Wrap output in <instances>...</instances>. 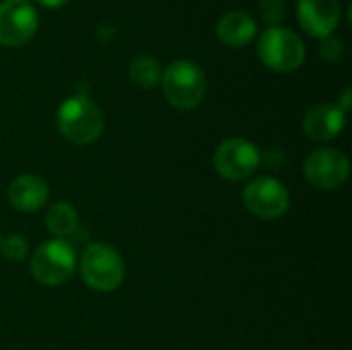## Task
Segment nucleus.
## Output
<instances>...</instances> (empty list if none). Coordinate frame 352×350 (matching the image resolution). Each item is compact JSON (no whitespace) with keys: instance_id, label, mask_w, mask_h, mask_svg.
Masks as SVG:
<instances>
[{"instance_id":"7ed1b4c3","label":"nucleus","mask_w":352,"mask_h":350,"mask_svg":"<svg viewBox=\"0 0 352 350\" xmlns=\"http://www.w3.org/2000/svg\"><path fill=\"white\" fill-rule=\"evenodd\" d=\"M82 283L97 293H111L122 287L126 278V262L122 254L107 243H89L80 256Z\"/></svg>"},{"instance_id":"9b49d317","label":"nucleus","mask_w":352,"mask_h":350,"mask_svg":"<svg viewBox=\"0 0 352 350\" xmlns=\"http://www.w3.org/2000/svg\"><path fill=\"white\" fill-rule=\"evenodd\" d=\"M346 126V113L336 103H316L303 118L305 134L316 142H328L342 134Z\"/></svg>"},{"instance_id":"ddd939ff","label":"nucleus","mask_w":352,"mask_h":350,"mask_svg":"<svg viewBox=\"0 0 352 350\" xmlns=\"http://www.w3.org/2000/svg\"><path fill=\"white\" fill-rule=\"evenodd\" d=\"M258 33V23L256 19L241 8L225 12L219 23H217V37L221 43L229 47H243L248 45Z\"/></svg>"},{"instance_id":"423d86ee","label":"nucleus","mask_w":352,"mask_h":350,"mask_svg":"<svg viewBox=\"0 0 352 350\" xmlns=\"http://www.w3.org/2000/svg\"><path fill=\"white\" fill-rule=\"evenodd\" d=\"M212 165H214V171L223 179L243 182V179H250L256 169H260L262 153L252 140L233 136V138L223 140L214 149Z\"/></svg>"},{"instance_id":"f257e3e1","label":"nucleus","mask_w":352,"mask_h":350,"mask_svg":"<svg viewBox=\"0 0 352 350\" xmlns=\"http://www.w3.org/2000/svg\"><path fill=\"white\" fill-rule=\"evenodd\" d=\"M56 126L68 142L85 146L99 140L105 128V118L91 97L72 95L60 103L56 111Z\"/></svg>"},{"instance_id":"4468645a","label":"nucleus","mask_w":352,"mask_h":350,"mask_svg":"<svg viewBox=\"0 0 352 350\" xmlns=\"http://www.w3.org/2000/svg\"><path fill=\"white\" fill-rule=\"evenodd\" d=\"M45 229L54 239H68L78 229V212L68 202H54L45 212Z\"/></svg>"},{"instance_id":"f8f14e48","label":"nucleus","mask_w":352,"mask_h":350,"mask_svg":"<svg viewBox=\"0 0 352 350\" xmlns=\"http://www.w3.org/2000/svg\"><path fill=\"white\" fill-rule=\"evenodd\" d=\"M50 198L47 182L33 173H23L14 177L6 188V200L19 212H37L45 206Z\"/></svg>"},{"instance_id":"20e7f679","label":"nucleus","mask_w":352,"mask_h":350,"mask_svg":"<svg viewBox=\"0 0 352 350\" xmlns=\"http://www.w3.org/2000/svg\"><path fill=\"white\" fill-rule=\"evenodd\" d=\"M258 56L262 64L274 72L287 74L303 66L307 50L303 39L287 27H268L258 37Z\"/></svg>"},{"instance_id":"aec40b11","label":"nucleus","mask_w":352,"mask_h":350,"mask_svg":"<svg viewBox=\"0 0 352 350\" xmlns=\"http://www.w3.org/2000/svg\"><path fill=\"white\" fill-rule=\"evenodd\" d=\"M41 6H45V8H62V6H66L70 0H37Z\"/></svg>"},{"instance_id":"6ab92c4d","label":"nucleus","mask_w":352,"mask_h":350,"mask_svg":"<svg viewBox=\"0 0 352 350\" xmlns=\"http://www.w3.org/2000/svg\"><path fill=\"white\" fill-rule=\"evenodd\" d=\"M351 95H352L351 87H344V89H342V93H340V103H336L344 113H349V109H351Z\"/></svg>"},{"instance_id":"2eb2a0df","label":"nucleus","mask_w":352,"mask_h":350,"mask_svg":"<svg viewBox=\"0 0 352 350\" xmlns=\"http://www.w3.org/2000/svg\"><path fill=\"white\" fill-rule=\"evenodd\" d=\"M128 76H130L132 85H136L140 89H155L157 85H161L163 66L153 56H136L130 62Z\"/></svg>"},{"instance_id":"412c9836","label":"nucleus","mask_w":352,"mask_h":350,"mask_svg":"<svg viewBox=\"0 0 352 350\" xmlns=\"http://www.w3.org/2000/svg\"><path fill=\"white\" fill-rule=\"evenodd\" d=\"M0 243H2V237H0Z\"/></svg>"},{"instance_id":"dca6fc26","label":"nucleus","mask_w":352,"mask_h":350,"mask_svg":"<svg viewBox=\"0 0 352 350\" xmlns=\"http://www.w3.org/2000/svg\"><path fill=\"white\" fill-rule=\"evenodd\" d=\"M0 254L10 262H23L29 256V241L23 235H8L0 243Z\"/></svg>"},{"instance_id":"0eeeda50","label":"nucleus","mask_w":352,"mask_h":350,"mask_svg":"<svg viewBox=\"0 0 352 350\" xmlns=\"http://www.w3.org/2000/svg\"><path fill=\"white\" fill-rule=\"evenodd\" d=\"M241 198L245 208L262 221H276L291 208V194L287 186L270 175L252 179L243 188Z\"/></svg>"},{"instance_id":"39448f33","label":"nucleus","mask_w":352,"mask_h":350,"mask_svg":"<svg viewBox=\"0 0 352 350\" xmlns=\"http://www.w3.org/2000/svg\"><path fill=\"white\" fill-rule=\"evenodd\" d=\"M76 270V252L66 239L43 241L31 256V274L43 287L66 285Z\"/></svg>"},{"instance_id":"a211bd4d","label":"nucleus","mask_w":352,"mask_h":350,"mask_svg":"<svg viewBox=\"0 0 352 350\" xmlns=\"http://www.w3.org/2000/svg\"><path fill=\"white\" fill-rule=\"evenodd\" d=\"M318 54L324 62L328 64H338L344 56V41L336 35H330V37H324L320 41V47H318Z\"/></svg>"},{"instance_id":"9d476101","label":"nucleus","mask_w":352,"mask_h":350,"mask_svg":"<svg viewBox=\"0 0 352 350\" xmlns=\"http://www.w3.org/2000/svg\"><path fill=\"white\" fill-rule=\"evenodd\" d=\"M342 19L340 0H299L297 2V21L301 29L316 39L334 35Z\"/></svg>"},{"instance_id":"f3484780","label":"nucleus","mask_w":352,"mask_h":350,"mask_svg":"<svg viewBox=\"0 0 352 350\" xmlns=\"http://www.w3.org/2000/svg\"><path fill=\"white\" fill-rule=\"evenodd\" d=\"M260 17L268 27H280L287 19V2L285 0H260Z\"/></svg>"},{"instance_id":"1a4fd4ad","label":"nucleus","mask_w":352,"mask_h":350,"mask_svg":"<svg viewBox=\"0 0 352 350\" xmlns=\"http://www.w3.org/2000/svg\"><path fill=\"white\" fill-rule=\"evenodd\" d=\"M39 27V17L29 0L0 2V45L21 47L33 39Z\"/></svg>"},{"instance_id":"f03ea898","label":"nucleus","mask_w":352,"mask_h":350,"mask_svg":"<svg viewBox=\"0 0 352 350\" xmlns=\"http://www.w3.org/2000/svg\"><path fill=\"white\" fill-rule=\"evenodd\" d=\"M161 87L167 103L177 111L196 109L204 101L208 89L204 70L188 58L173 60L163 68Z\"/></svg>"},{"instance_id":"6e6552de","label":"nucleus","mask_w":352,"mask_h":350,"mask_svg":"<svg viewBox=\"0 0 352 350\" xmlns=\"http://www.w3.org/2000/svg\"><path fill=\"white\" fill-rule=\"evenodd\" d=\"M303 175L316 190H338L349 182L351 161L340 149H318L305 159Z\"/></svg>"}]
</instances>
